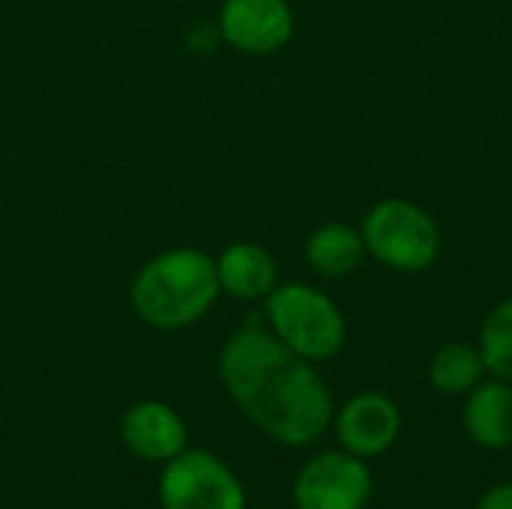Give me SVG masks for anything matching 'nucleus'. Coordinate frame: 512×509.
<instances>
[{"mask_svg": "<svg viewBox=\"0 0 512 509\" xmlns=\"http://www.w3.org/2000/svg\"><path fill=\"white\" fill-rule=\"evenodd\" d=\"M219 288L237 300H264L276 288V258L255 246V243H234L228 246L219 261Z\"/></svg>", "mask_w": 512, "mask_h": 509, "instance_id": "11", "label": "nucleus"}, {"mask_svg": "<svg viewBox=\"0 0 512 509\" xmlns=\"http://www.w3.org/2000/svg\"><path fill=\"white\" fill-rule=\"evenodd\" d=\"M477 509H512V483H498L483 492Z\"/></svg>", "mask_w": 512, "mask_h": 509, "instance_id": "15", "label": "nucleus"}, {"mask_svg": "<svg viewBox=\"0 0 512 509\" xmlns=\"http://www.w3.org/2000/svg\"><path fill=\"white\" fill-rule=\"evenodd\" d=\"M480 354L492 378L512 384V300H504L489 312L480 330Z\"/></svg>", "mask_w": 512, "mask_h": 509, "instance_id": "14", "label": "nucleus"}, {"mask_svg": "<svg viewBox=\"0 0 512 509\" xmlns=\"http://www.w3.org/2000/svg\"><path fill=\"white\" fill-rule=\"evenodd\" d=\"M264 318L270 333L309 363L333 360L348 339L342 309L312 285H279L264 297Z\"/></svg>", "mask_w": 512, "mask_h": 509, "instance_id": "3", "label": "nucleus"}, {"mask_svg": "<svg viewBox=\"0 0 512 509\" xmlns=\"http://www.w3.org/2000/svg\"><path fill=\"white\" fill-rule=\"evenodd\" d=\"M336 441L345 453L357 459H381L390 453L402 435V411L399 405L375 390L351 396L336 414L333 426Z\"/></svg>", "mask_w": 512, "mask_h": 509, "instance_id": "7", "label": "nucleus"}, {"mask_svg": "<svg viewBox=\"0 0 512 509\" xmlns=\"http://www.w3.org/2000/svg\"><path fill=\"white\" fill-rule=\"evenodd\" d=\"M219 291L216 261L207 252L171 249L135 276L132 306L156 330H183L210 312Z\"/></svg>", "mask_w": 512, "mask_h": 509, "instance_id": "2", "label": "nucleus"}, {"mask_svg": "<svg viewBox=\"0 0 512 509\" xmlns=\"http://www.w3.org/2000/svg\"><path fill=\"white\" fill-rule=\"evenodd\" d=\"M120 441L135 459L165 465L189 447V429L171 405L144 399L123 414Z\"/></svg>", "mask_w": 512, "mask_h": 509, "instance_id": "9", "label": "nucleus"}, {"mask_svg": "<svg viewBox=\"0 0 512 509\" xmlns=\"http://www.w3.org/2000/svg\"><path fill=\"white\" fill-rule=\"evenodd\" d=\"M375 492L366 459L339 450H321L303 462L294 477V509H366Z\"/></svg>", "mask_w": 512, "mask_h": 509, "instance_id": "6", "label": "nucleus"}, {"mask_svg": "<svg viewBox=\"0 0 512 509\" xmlns=\"http://www.w3.org/2000/svg\"><path fill=\"white\" fill-rule=\"evenodd\" d=\"M360 234L375 261L402 273L429 270L441 255V231L435 219L423 207L402 198L378 201L366 213Z\"/></svg>", "mask_w": 512, "mask_h": 509, "instance_id": "4", "label": "nucleus"}, {"mask_svg": "<svg viewBox=\"0 0 512 509\" xmlns=\"http://www.w3.org/2000/svg\"><path fill=\"white\" fill-rule=\"evenodd\" d=\"M219 378L243 417L282 447H312L333 426L336 408L324 378L258 318L225 342Z\"/></svg>", "mask_w": 512, "mask_h": 509, "instance_id": "1", "label": "nucleus"}, {"mask_svg": "<svg viewBox=\"0 0 512 509\" xmlns=\"http://www.w3.org/2000/svg\"><path fill=\"white\" fill-rule=\"evenodd\" d=\"M468 438L483 450H510L512 447V384L492 378L480 381L462 411Z\"/></svg>", "mask_w": 512, "mask_h": 509, "instance_id": "10", "label": "nucleus"}, {"mask_svg": "<svg viewBox=\"0 0 512 509\" xmlns=\"http://www.w3.org/2000/svg\"><path fill=\"white\" fill-rule=\"evenodd\" d=\"M366 252L363 234L342 222H327L306 240V258L321 276H348L360 267Z\"/></svg>", "mask_w": 512, "mask_h": 509, "instance_id": "12", "label": "nucleus"}, {"mask_svg": "<svg viewBox=\"0 0 512 509\" xmlns=\"http://www.w3.org/2000/svg\"><path fill=\"white\" fill-rule=\"evenodd\" d=\"M486 375L489 372L480 348L468 342H450L438 348L429 363V384L444 396H468Z\"/></svg>", "mask_w": 512, "mask_h": 509, "instance_id": "13", "label": "nucleus"}, {"mask_svg": "<svg viewBox=\"0 0 512 509\" xmlns=\"http://www.w3.org/2000/svg\"><path fill=\"white\" fill-rule=\"evenodd\" d=\"M162 509H246L240 477L210 450L186 447L162 465L156 483Z\"/></svg>", "mask_w": 512, "mask_h": 509, "instance_id": "5", "label": "nucleus"}, {"mask_svg": "<svg viewBox=\"0 0 512 509\" xmlns=\"http://www.w3.org/2000/svg\"><path fill=\"white\" fill-rule=\"evenodd\" d=\"M219 30L243 54H273L294 33V12L285 0H225Z\"/></svg>", "mask_w": 512, "mask_h": 509, "instance_id": "8", "label": "nucleus"}]
</instances>
